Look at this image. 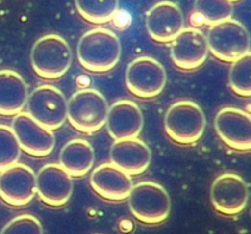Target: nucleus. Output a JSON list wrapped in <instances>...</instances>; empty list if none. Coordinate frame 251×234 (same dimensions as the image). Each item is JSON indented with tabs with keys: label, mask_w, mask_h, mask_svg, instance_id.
<instances>
[{
	"label": "nucleus",
	"mask_w": 251,
	"mask_h": 234,
	"mask_svg": "<svg viewBox=\"0 0 251 234\" xmlns=\"http://www.w3.org/2000/svg\"><path fill=\"white\" fill-rule=\"evenodd\" d=\"M59 164L71 177L80 178L92 169L95 164V150L87 140H71L61 149Z\"/></svg>",
	"instance_id": "obj_20"
},
{
	"label": "nucleus",
	"mask_w": 251,
	"mask_h": 234,
	"mask_svg": "<svg viewBox=\"0 0 251 234\" xmlns=\"http://www.w3.org/2000/svg\"><path fill=\"white\" fill-rule=\"evenodd\" d=\"M194 9L202 24L208 26L232 19L234 11L233 2L229 0H195Z\"/></svg>",
	"instance_id": "obj_22"
},
{
	"label": "nucleus",
	"mask_w": 251,
	"mask_h": 234,
	"mask_svg": "<svg viewBox=\"0 0 251 234\" xmlns=\"http://www.w3.org/2000/svg\"><path fill=\"white\" fill-rule=\"evenodd\" d=\"M171 56L176 68L185 71L196 70L208 56L206 36L196 27H184L172 41Z\"/></svg>",
	"instance_id": "obj_12"
},
{
	"label": "nucleus",
	"mask_w": 251,
	"mask_h": 234,
	"mask_svg": "<svg viewBox=\"0 0 251 234\" xmlns=\"http://www.w3.org/2000/svg\"><path fill=\"white\" fill-rule=\"evenodd\" d=\"M130 211L145 225H161L171 213V198L161 184L140 182L129 194Z\"/></svg>",
	"instance_id": "obj_5"
},
{
	"label": "nucleus",
	"mask_w": 251,
	"mask_h": 234,
	"mask_svg": "<svg viewBox=\"0 0 251 234\" xmlns=\"http://www.w3.org/2000/svg\"><path fill=\"white\" fill-rule=\"evenodd\" d=\"M151 150L142 140H115L110 149L112 163L130 176H139L147 171L151 163Z\"/></svg>",
	"instance_id": "obj_18"
},
{
	"label": "nucleus",
	"mask_w": 251,
	"mask_h": 234,
	"mask_svg": "<svg viewBox=\"0 0 251 234\" xmlns=\"http://www.w3.org/2000/svg\"><path fill=\"white\" fill-rule=\"evenodd\" d=\"M206 41L208 52L226 63H233L250 53L249 31L233 17L211 26Z\"/></svg>",
	"instance_id": "obj_6"
},
{
	"label": "nucleus",
	"mask_w": 251,
	"mask_h": 234,
	"mask_svg": "<svg viewBox=\"0 0 251 234\" xmlns=\"http://www.w3.org/2000/svg\"><path fill=\"white\" fill-rule=\"evenodd\" d=\"M218 136L228 147L237 151H250L251 118L245 110L234 107L222 108L215 118Z\"/></svg>",
	"instance_id": "obj_14"
},
{
	"label": "nucleus",
	"mask_w": 251,
	"mask_h": 234,
	"mask_svg": "<svg viewBox=\"0 0 251 234\" xmlns=\"http://www.w3.org/2000/svg\"><path fill=\"white\" fill-rule=\"evenodd\" d=\"M126 86L139 98H154L163 92L167 85L164 66L152 56H139L127 65Z\"/></svg>",
	"instance_id": "obj_8"
},
{
	"label": "nucleus",
	"mask_w": 251,
	"mask_h": 234,
	"mask_svg": "<svg viewBox=\"0 0 251 234\" xmlns=\"http://www.w3.org/2000/svg\"><path fill=\"white\" fill-rule=\"evenodd\" d=\"M74 191L73 177L59 163H48L36 176V193L46 205L61 208Z\"/></svg>",
	"instance_id": "obj_13"
},
{
	"label": "nucleus",
	"mask_w": 251,
	"mask_h": 234,
	"mask_svg": "<svg viewBox=\"0 0 251 234\" xmlns=\"http://www.w3.org/2000/svg\"><path fill=\"white\" fill-rule=\"evenodd\" d=\"M21 157V147L11 127L0 125V172L17 163Z\"/></svg>",
	"instance_id": "obj_24"
},
{
	"label": "nucleus",
	"mask_w": 251,
	"mask_h": 234,
	"mask_svg": "<svg viewBox=\"0 0 251 234\" xmlns=\"http://www.w3.org/2000/svg\"><path fill=\"white\" fill-rule=\"evenodd\" d=\"M146 28L150 37L159 43H168L184 28V15L171 0L154 4L146 14Z\"/></svg>",
	"instance_id": "obj_15"
},
{
	"label": "nucleus",
	"mask_w": 251,
	"mask_h": 234,
	"mask_svg": "<svg viewBox=\"0 0 251 234\" xmlns=\"http://www.w3.org/2000/svg\"><path fill=\"white\" fill-rule=\"evenodd\" d=\"M11 129L20 147L33 157H47L53 152L55 136L53 130L42 127L28 113L20 112L14 115Z\"/></svg>",
	"instance_id": "obj_11"
},
{
	"label": "nucleus",
	"mask_w": 251,
	"mask_h": 234,
	"mask_svg": "<svg viewBox=\"0 0 251 234\" xmlns=\"http://www.w3.org/2000/svg\"><path fill=\"white\" fill-rule=\"evenodd\" d=\"M210 196L217 212L226 216H237L247 208L249 185L239 174L223 173L213 181Z\"/></svg>",
	"instance_id": "obj_9"
},
{
	"label": "nucleus",
	"mask_w": 251,
	"mask_h": 234,
	"mask_svg": "<svg viewBox=\"0 0 251 234\" xmlns=\"http://www.w3.org/2000/svg\"><path fill=\"white\" fill-rule=\"evenodd\" d=\"M122 55L119 37L113 31L97 27L82 34L77 44L81 65L92 73H107L114 69Z\"/></svg>",
	"instance_id": "obj_1"
},
{
	"label": "nucleus",
	"mask_w": 251,
	"mask_h": 234,
	"mask_svg": "<svg viewBox=\"0 0 251 234\" xmlns=\"http://www.w3.org/2000/svg\"><path fill=\"white\" fill-rule=\"evenodd\" d=\"M251 54H245L232 63L229 70V83L234 93L240 97H250L251 95Z\"/></svg>",
	"instance_id": "obj_23"
},
{
	"label": "nucleus",
	"mask_w": 251,
	"mask_h": 234,
	"mask_svg": "<svg viewBox=\"0 0 251 234\" xmlns=\"http://www.w3.org/2000/svg\"><path fill=\"white\" fill-rule=\"evenodd\" d=\"M28 88L19 73L0 70V115L14 117L26 107Z\"/></svg>",
	"instance_id": "obj_19"
},
{
	"label": "nucleus",
	"mask_w": 251,
	"mask_h": 234,
	"mask_svg": "<svg viewBox=\"0 0 251 234\" xmlns=\"http://www.w3.org/2000/svg\"><path fill=\"white\" fill-rule=\"evenodd\" d=\"M73 63L70 46L59 34H46L34 42L31 51V64L42 78L56 80L65 75Z\"/></svg>",
	"instance_id": "obj_2"
},
{
	"label": "nucleus",
	"mask_w": 251,
	"mask_h": 234,
	"mask_svg": "<svg viewBox=\"0 0 251 234\" xmlns=\"http://www.w3.org/2000/svg\"><path fill=\"white\" fill-rule=\"evenodd\" d=\"M27 113L42 127L56 130L68 119V100L59 88L41 85L27 98Z\"/></svg>",
	"instance_id": "obj_7"
},
{
	"label": "nucleus",
	"mask_w": 251,
	"mask_h": 234,
	"mask_svg": "<svg viewBox=\"0 0 251 234\" xmlns=\"http://www.w3.org/2000/svg\"><path fill=\"white\" fill-rule=\"evenodd\" d=\"M78 14L91 24L109 22L119 9V0H75Z\"/></svg>",
	"instance_id": "obj_21"
},
{
	"label": "nucleus",
	"mask_w": 251,
	"mask_h": 234,
	"mask_svg": "<svg viewBox=\"0 0 251 234\" xmlns=\"http://www.w3.org/2000/svg\"><path fill=\"white\" fill-rule=\"evenodd\" d=\"M93 190L109 201H124L134 186L130 174L113 163H103L93 169L90 177Z\"/></svg>",
	"instance_id": "obj_17"
},
{
	"label": "nucleus",
	"mask_w": 251,
	"mask_h": 234,
	"mask_svg": "<svg viewBox=\"0 0 251 234\" xmlns=\"http://www.w3.org/2000/svg\"><path fill=\"white\" fill-rule=\"evenodd\" d=\"M105 127L114 141L134 139L141 134L144 115L136 103L129 100H120L108 108Z\"/></svg>",
	"instance_id": "obj_16"
},
{
	"label": "nucleus",
	"mask_w": 251,
	"mask_h": 234,
	"mask_svg": "<svg viewBox=\"0 0 251 234\" xmlns=\"http://www.w3.org/2000/svg\"><path fill=\"white\" fill-rule=\"evenodd\" d=\"M107 100L95 88H83L68 100V120L74 129L83 134H93L105 125Z\"/></svg>",
	"instance_id": "obj_4"
},
{
	"label": "nucleus",
	"mask_w": 251,
	"mask_h": 234,
	"mask_svg": "<svg viewBox=\"0 0 251 234\" xmlns=\"http://www.w3.org/2000/svg\"><path fill=\"white\" fill-rule=\"evenodd\" d=\"M206 117L202 108L193 101L176 102L164 117V130L169 139L179 145H194L202 137Z\"/></svg>",
	"instance_id": "obj_3"
},
{
	"label": "nucleus",
	"mask_w": 251,
	"mask_h": 234,
	"mask_svg": "<svg viewBox=\"0 0 251 234\" xmlns=\"http://www.w3.org/2000/svg\"><path fill=\"white\" fill-rule=\"evenodd\" d=\"M229 1H232V2H234V1H240V0H229Z\"/></svg>",
	"instance_id": "obj_26"
},
{
	"label": "nucleus",
	"mask_w": 251,
	"mask_h": 234,
	"mask_svg": "<svg viewBox=\"0 0 251 234\" xmlns=\"http://www.w3.org/2000/svg\"><path fill=\"white\" fill-rule=\"evenodd\" d=\"M36 195V174L31 167L15 163L0 172V198L7 205L22 208Z\"/></svg>",
	"instance_id": "obj_10"
},
{
	"label": "nucleus",
	"mask_w": 251,
	"mask_h": 234,
	"mask_svg": "<svg viewBox=\"0 0 251 234\" xmlns=\"http://www.w3.org/2000/svg\"><path fill=\"white\" fill-rule=\"evenodd\" d=\"M0 234H43V227L38 218L25 213L12 218Z\"/></svg>",
	"instance_id": "obj_25"
}]
</instances>
